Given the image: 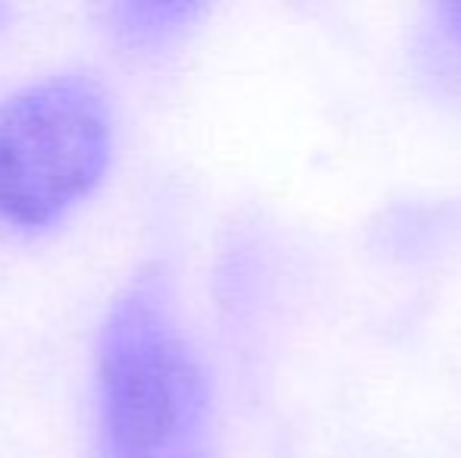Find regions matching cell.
<instances>
[{
	"mask_svg": "<svg viewBox=\"0 0 461 458\" xmlns=\"http://www.w3.org/2000/svg\"><path fill=\"white\" fill-rule=\"evenodd\" d=\"M104 458H201L207 380L154 276L110 308L97 352Z\"/></svg>",
	"mask_w": 461,
	"mask_h": 458,
	"instance_id": "1",
	"label": "cell"
},
{
	"mask_svg": "<svg viewBox=\"0 0 461 458\" xmlns=\"http://www.w3.org/2000/svg\"><path fill=\"white\" fill-rule=\"evenodd\" d=\"M113 151L104 85L60 73L0 104V220L38 229L101 183Z\"/></svg>",
	"mask_w": 461,
	"mask_h": 458,
	"instance_id": "2",
	"label": "cell"
}]
</instances>
